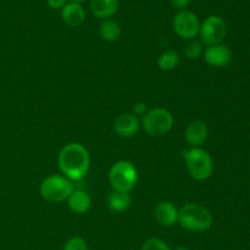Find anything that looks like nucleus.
<instances>
[{"mask_svg": "<svg viewBox=\"0 0 250 250\" xmlns=\"http://www.w3.org/2000/svg\"><path fill=\"white\" fill-rule=\"evenodd\" d=\"M63 22L70 27H80L85 21V11L80 2H66L61 10Z\"/></svg>", "mask_w": 250, "mask_h": 250, "instance_id": "13", "label": "nucleus"}, {"mask_svg": "<svg viewBox=\"0 0 250 250\" xmlns=\"http://www.w3.org/2000/svg\"><path fill=\"white\" fill-rule=\"evenodd\" d=\"M139 127H141V121H139L138 116L132 112L120 115L115 120L114 124L115 132L122 138H132L133 136H136L137 132L139 131Z\"/></svg>", "mask_w": 250, "mask_h": 250, "instance_id": "11", "label": "nucleus"}, {"mask_svg": "<svg viewBox=\"0 0 250 250\" xmlns=\"http://www.w3.org/2000/svg\"><path fill=\"white\" fill-rule=\"evenodd\" d=\"M190 177L197 181H205L214 172V161L210 154L203 148H189L182 151Z\"/></svg>", "mask_w": 250, "mask_h": 250, "instance_id": "3", "label": "nucleus"}, {"mask_svg": "<svg viewBox=\"0 0 250 250\" xmlns=\"http://www.w3.org/2000/svg\"><path fill=\"white\" fill-rule=\"evenodd\" d=\"M109 182L112 190L129 193L138 182V171L133 163L120 160L111 166L109 171Z\"/></svg>", "mask_w": 250, "mask_h": 250, "instance_id": "5", "label": "nucleus"}, {"mask_svg": "<svg viewBox=\"0 0 250 250\" xmlns=\"http://www.w3.org/2000/svg\"><path fill=\"white\" fill-rule=\"evenodd\" d=\"M212 215L199 203H187L178 209V224L187 231L207 232L212 226Z\"/></svg>", "mask_w": 250, "mask_h": 250, "instance_id": "2", "label": "nucleus"}, {"mask_svg": "<svg viewBox=\"0 0 250 250\" xmlns=\"http://www.w3.org/2000/svg\"><path fill=\"white\" fill-rule=\"evenodd\" d=\"M204 49V44L202 42L197 41V39H192V41H189L186 44L183 54H185V56L188 60H198V59L203 56Z\"/></svg>", "mask_w": 250, "mask_h": 250, "instance_id": "19", "label": "nucleus"}, {"mask_svg": "<svg viewBox=\"0 0 250 250\" xmlns=\"http://www.w3.org/2000/svg\"><path fill=\"white\" fill-rule=\"evenodd\" d=\"M203 58L205 62L211 67L224 68L232 62V51L225 44H217V45L207 46L203 53Z\"/></svg>", "mask_w": 250, "mask_h": 250, "instance_id": "9", "label": "nucleus"}, {"mask_svg": "<svg viewBox=\"0 0 250 250\" xmlns=\"http://www.w3.org/2000/svg\"><path fill=\"white\" fill-rule=\"evenodd\" d=\"M121 27L114 20H104V22L100 24L99 33L105 42L111 43V42L119 41L120 37H121Z\"/></svg>", "mask_w": 250, "mask_h": 250, "instance_id": "17", "label": "nucleus"}, {"mask_svg": "<svg viewBox=\"0 0 250 250\" xmlns=\"http://www.w3.org/2000/svg\"><path fill=\"white\" fill-rule=\"evenodd\" d=\"M180 63V55L175 50H166L158 58V66L163 71H172Z\"/></svg>", "mask_w": 250, "mask_h": 250, "instance_id": "18", "label": "nucleus"}, {"mask_svg": "<svg viewBox=\"0 0 250 250\" xmlns=\"http://www.w3.org/2000/svg\"><path fill=\"white\" fill-rule=\"evenodd\" d=\"M227 34V24L221 16L212 15L207 17L204 21L200 23L199 34L200 42L205 46L217 45L222 44L224 39Z\"/></svg>", "mask_w": 250, "mask_h": 250, "instance_id": "7", "label": "nucleus"}, {"mask_svg": "<svg viewBox=\"0 0 250 250\" xmlns=\"http://www.w3.org/2000/svg\"><path fill=\"white\" fill-rule=\"evenodd\" d=\"M173 250H190L188 247H185V246H180V247H176Z\"/></svg>", "mask_w": 250, "mask_h": 250, "instance_id": "25", "label": "nucleus"}, {"mask_svg": "<svg viewBox=\"0 0 250 250\" xmlns=\"http://www.w3.org/2000/svg\"><path fill=\"white\" fill-rule=\"evenodd\" d=\"M200 23L202 22L194 12L189 11V10H182L173 17L172 27L178 37L187 39V41H192L199 34Z\"/></svg>", "mask_w": 250, "mask_h": 250, "instance_id": "8", "label": "nucleus"}, {"mask_svg": "<svg viewBox=\"0 0 250 250\" xmlns=\"http://www.w3.org/2000/svg\"><path fill=\"white\" fill-rule=\"evenodd\" d=\"M209 137L208 125L202 120H194L185 129V139L190 148H199Z\"/></svg>", "mask_w": 250, "mask_h": 250, "instance_id": "10", "label": "nucleus"}, {"mask_svg": "<svg viewBox=\"0 0 250 250\" xmlns=\"http://www.w3.org/2000/svg\"><path fill=\"white\" fill-rule=\"evenodd\" d=\"M148 112V106H146V104L144 102H138L134 104L133 106V112L132 114H134L136 116H144V115Z\"/></svg>", "mask_w": 250, "mask_h": 250, "instance_id": "22", "label": "nucleus"}, {"mask_svg": "<svg viewBox=\"0 0 250 250\" xmlns=\"http://www.w3.org/2000/svg\"><path fill=\"white\" fill-rule=\"evenodd\" d=\"M48 4L53 9H62L66 5V0H48Z\"/></svg>", "mask_w": 250, "mask_h": 250, "instance_id": "24", "label": "nucleus"}, {"mask_svg": "<svg viewBox=\"0 0 250 250\" xmlns=\"http://www.w3.org/2000/svg\"><path fill=\"white\" fill-rule=\"evenodd\" d=\"M71 1H75V2H81V1H84V0H71Z\"/></svg>", "mask_w": 250, "mask_h": 250, "instance_id": "26", "label": "nucleus"}, {"mask_svg": "<svg viewBox=\"0 0 250 250\" xmlns=\"http://www.w3.org/2000/svg\"><path fill=\"white\" fill-rule=\"evenodd\" d=\"M75 190V185L63 175H50L44 178L39 187L42 198L48 203H62Z\"/></svg>", "mask_w": 250, "mask_h": 250, "instance_id": "4", "label": "nucleus"}, {"mask_svg": "<svg viewBox=\"0 0 250 250\" xmlns=\"http://www.w3.org/2000/svg\"><path fill=\"white\" fill-rule=\"evenodd\" d=\"M141 250H172L170 248L165 241L156 237H150V238L146 239L144 243L142 244Z\"/></svg>", "mask_w": 250, "mask_h": 250, "instance_id": "20", "label": "nucleus"}, {"mask_svg": "<svg viewBox=\"0 0 250 250\" xmlns=\"http://www.w3.org/2000/svg\"><path fill=\"white\" fill-rule=\"evenodd\" d=\"M120 0H92L90 10L98 19L109 20L119 10Z\"/></svg>", "mask_w": 250, "mask_h": 250, "instance_id": "14", "label": "nucleus"}, {"mask_svg": "<svg viewBox=\"0 0 250 250\" xmlns=\"http://www.w3.org/2000/svg\"><path fill=\"white\" fill-rule=\"evenodd\" d=\"M68 208L75 214H85L92 207V198L82 189H76L67 199Z\"/></svg>", "mask_w": 250, "mask_h": 250, "instance_id": "15", "label": "nucleus"}, {"mask_svg": "<svg viewBox=\"0 0 250 250\" xmlns=\"http://www.w3.org/2000/svg\"><path fill=\"white\" fill-rule=\"evenodd\" d=\"M171 4H172L173 7H176V9H178L180 11H182V10H186L187 9V6L189 5L190 0H170Z\"/></svg>", "mask_w": 250, "mask_h": 250, "instance_id": "23", "label": "nucleus"}, {"mask_svg": "<svg viewBox=\"0 0 250 250\" xmlns=\"http://www.w3.org/2000/svg\"><path fill=\"white\" fill-rule=\"evenodd\" d=\"M154 217L161 226L172 227L178 224V209L173 203L164 200L154 208Z\"/></svg>", "mask_w": 250, "mask_h": 250, "instance_id": "12", "label": "nucleus"}, {"mask_svg": "<svg viewBox=\"0 0 250 250\" xmlns=\"http://www.w3.org/2000/svg\"><path fill=\"white\" fill-rule=\"evenodd\" d=\"M141 125L149 136H165L173 127V116L168 110L164 107H155L148 110V112L142 116Z\"/></svg>", "mask_w": 250, "mask_h": 250, "instance_id": "6", "label": "nucleus"}, {"mask_svg": "<svg viewBox=\"0 0 250 250\" xmlns=\"http://www.w3.org/2000/svg\"><path fill=\"white\" fill-rule=\"evenodd\" d=\"M132 203L131 194L127 192H120V190H112L107 198V204L111 211L122 212L126 211Z\"/></svg>", "mask_w": 250, "mask_h": 250, "instance_id": "16", "label": "nucleus"}, {"mask_svg": "<svg viewBox=\"0 0 250 250\" xmlns=\"http://www.w3.org/2000/svg\"><path fill=\"white\" fill-rule=\"evenodd\" d=\"M59 168L72 182H80L87 176L90 167V155L83 144L72 142L62 146L58 156Z\"/></svg>", "mask_w": 250, "mask_h": 250, "instance_id": "1", "label": "nucleus"}, {"mask_svg": "<svg viewBox=\"0 0 250 250\" xmlns=\"http://www.w3.org/2000/svg\"><path fill=\"white\" fill-rule=\"evenodd\" d=\"M63 250H88V244L82 237H72L66 242Z\"/></svg>", "mask_w": 250, "mask_h": 250, "instance_id": "21", "label": "nucleus"}]
</instances>
